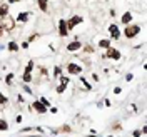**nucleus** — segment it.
Masks as SVG:
<instances>
[{"mask_svg":"<svg viewBox=\"0 0 147 137\" xmlns=\"http://www.w3.org/2000/svg\"><path fill=\"white\" fill-rule=\"evenodd\" d=\"M139 32H141V27H139V25H127L124 29V35L127 38H134Z\"/></svg>","mask_w":147,"mask_h":137,"instance_id":"f257e3e1","label":"nucleus"},{"mask_svg":"<svg viewBox=\"0 0 147 137\" xmlns=\"http://www.w3.org/2000/svg\"><path fill=\"white\" fill-rule=\"evenodd\" d=\"M104 57L112 59V60H119V59L122 57V54L117 50V49H112V47H109V49H105V55H104Z\"/></svg>","mask_w":147,"mask_h":137,"instance_id":"f03ea898","label":"nucleus"},{"mask_svg":"<svg viewBox=\"0 0 147 137\" xmlns=\"http://www.w3.org/2000/svg\"><path fill=\"white\" fill-rule=\"evenodd\" d=\"M67 70H69V74H72V75H79V74H82V67H80L79 64H74V62H69L67 64Z\"/></svg>","mask_w":147,"mask_h":137,"instance_id":"7ed1b4c3","label":"nucleus"},{"mask_svg":"<svg viewBox=\"0 0 147 137\" xmlns=\"http://www.w3.org/2000/svg\"><path fill=\"white\" fill-rule=\"evenodd\" d=\"M80 22H82V17H80V15H74L72 19L69 20V22H65V25H67V30L70 32V30L74 29V27H75L77 23H80Z\"/></svg>","mask_w":147,"mask_h":137,"instance_id":"20e7f679","label":"nucleus"},{"mask_svg":"<svg viewBox=\"0 0 147 137\" xmlns=\"http://www.w3.org/2000/svg\"><path fill=\"white\" fill-rule=\"evenodd\" d=\"M32 109H34L35 112H38V114H45V112H47V107H45L40 100H35V102L32 104Z\"/></svg>","mask_w":147,"mask_h":137,"instance_id":"39448f33","label":"nucleus"},{"mask_svg":"<svg viewBox=\"0 0 147 137\" xmlns=\"http://www.w3.org/2000/svg\"><path fill=\"white\" fill-rule=\"evenodd\" d=\"M109 32H110V35H112V38H115V40L120 37V30H119V27L114 25V23H112V25H109Z\"/></svg>","mask_w":147,"mask_h":137,"instance_id":"423d86ee","label":"nucleus"},{"mask_svg":"<svg viewBox=\"0 0 147 137\" xmlns=\"http://www.w3.org/2000/svg\"><path fill=\"white\" fill-rule=\"evenodd\" d=\"M67 34H69V30H67V25H65V20H60V22H59V35H60V37H65Z\"/></svg>","mask_w":147,"mask_h":137,"instance_id":"0eeeda50","label":"nucleus"},{"mask_svg":"<svg viewBox=\"0 0 147 137\" xmlns=\"http://www.w3.org/2000/svg\"><path fill=\"white\" fill-rule=\"evenodd\" d=\"M30 15H32V13H30V12H20L19 15L15 17V20H17V22H27Z\"/></svg>","mask_w":147,"mask_h":137,"instance_id":"6e6552de","label":"nucleus"},{"mask_svg":"<svg viewBox=\"0 0 147 137\" xmlns=\"http://www.w3.org/2000/svg\"><path fill=\"white\" fill-rule=\"evenodd\" d=\"M80 47H82V42H77L75 40V42H70V44L67 45V50L69 52H74V50H79Z\"/></svg>","mask_w":147,"mask_h":137,"instance_id":"1a4fd4ad","label":"nucleus"},{"mask_svg":"<svg viewBox=\"0 0 147 137\" xmlns=\"http://www.w3.org/2000/svg\"><path fill=\"white\" fill-rule=\"evenodd\" d=\"M7 13H9V7H7V5H2V7H0V22H2V20L7 17Z\"/></svg>","mask_w":147,"mask_h":137,"instance_id":"9d476101","label":"nucleus"},{"mask_svg":"<svg viewBox=\"0 0 147 137\" xmlns=\"http://www.w3.org/2000/svg\"><path fill=\"white\" fill-rule=\"evenodd\" d=\"M130 20H132V13L130 12H125L124 15H122V23H124V25H127Z\"/></svg>","mask_w":147,"mask_h":137,"instance_id":"9b49d317","label":"nucleus"},{"mask_svg":"<svg viewBox=\"0 0 147 137\" xmlns=\"http://www.w3.org/2000/svg\"><path fill=\"white\" fill-rule=\"evenodd\" d=\"M99 45H100L102 49H109V47H110V40H109V38H102V40L99 42Z\"/></svg>","mask_w":147,"mask_h":137,"instance_id":"f8f14e48","label":"nucleus"},{"mask_svg":"<svg viewBox=\"0 0 147 137\" xmlns=\"http://www.w3.org/2000/svg\"><path fill=\"white\" fill-rule=\"evenodd\" d=\"M37 2H38V9H40V10H44V12H47V0H37Z\"/></svg>","mask_w":147,"mask_h":137,"instance_id":"ddd939ff","label":"nucleus"},{"mask_svg":"<svg viewBox=\"0 0 147 137\" xmlns=\"http://www.w3.org/2000/svg\"><path fill=\"white\" fill-rule=\"evenodd\" d=\"M23 82H25V84L32 82V74H30V72H23Z\"/></svg>","mask_w":147,"mask_h":137,"instance_id":"4468645a","label":"nucleus"},{"mask_svg":"<svg viewBox=\"0 0 147 137\" xmlns=\"http://www.w3.org/2000/svg\"><path fill=\"white\" fill-rule=\"evenodd\" d=\"M17 49H19L17 42H9V50L10 52H17Z\"/></svg>","mask_w":147,"mask_h":137,"instance_id":"2eb2a0df","label":"nucleus"},{"mask_svg":"<svg viewBox=\"0 0 147 137\" xmlns=\"http://www.w3.org/2000/svg\"><path fill=\"white\" fill-rule=\"evenodd\" d=\"M0 131H9V124L3 119H0Z\"/></svg>","mask_w":147,"mask_h":137,"instance_id":"dca6fc26","label":"nucleus"},{"mask_svg":"<svg viewBox=\"0 0 147 137\" xmlns=\"http://www.w3.org/2000/svg\"><path fill=\"white\" fill-rule=\"evenodd\" d=\"M12 80H13V74H9V75L5 77V84L7 85H12Z\"/></svg>","mask_w":147,"mask_h":137,"instance_id":"f3484780","label":"nucleus"},{"mask_svg":"<svg viewBox=\"0 0 147 137\" xmlns=\"http://www.w3.org/2000/svg\"><path fill=\"white\" fill-rule=\"evenodd\" d=\"M32 70H34V60H30L25 67V72H32Z\"/></svg>","mask_w":147,"mask_h":137,"instance_id":"a211bd4d","label":"nucleus"},{"mask_svg":"<svg viewBox=\"0 0 147 137\" xmlns=\"http://www.w3.org/2000/svg\"><path fill=\"white\" fill-rule=\"evenodd\" d=\"M60 74H62V69L60 67H55L54 69V77H60Z\"/></svg>","mask_w":147,"mask_h":137,"instance_id":"6ab92c4d","label":"nucleus"},{"mask_svg":"<svg viewBox=\"0 0 147 137\" xmlns=\"http://www.w3.org/2000/svg\"><path fill=\"white\" fill-rule=\"evenodd\" d=\"M38 100H40V102H42V104H44V105H45V107H50V102H48V100H47V99H45V97H40V99H38Z\"/></svg>","mask_w":147,"mask_h":137,"instance_id":"aec40b11","label":"nucleus"},{"mask_svg":"<svg viewBox=\"0 0 147 137\" xmlns=\"http://www.w3.org/2000/svg\"><path fill=\"white\" fill-rule=\"evenodd\" d=\"M3 104H7V97L0 92V105H3Z\"/></svg>","mask_w":147,"mask_h":137,"instance_id":"412c9836","label":"nucleus"},{"mask_svg":"<svg viewBox=\"0 0 147 137\" xmlns=\"http://www.w3.org/2000/svg\"><path fill=\"white\" fill-rule=\"evenodd\" d=\"M60 82L64 84V85H69V82H70V80H69V77H60Z\"/></svg>","mask_w":147,"mask_h":137,"instance_id":"4be33fe9","label":"nucleus"},{"mask_svg":"<svg viewBox=\"0 0 147 137\" xmlns=\"http://www.w3.org/2000/svg\"><path fill=\"white\" fill-rule=\"evenodd\" d=\"M65 87H67V85H64V84H60V85L57 87V92H59V94H62V92L65 90Z\"/></svg>","mask_w":147,"mask_h":137,"instance_id":"5701e85b","label":"nucleus"},{"mask_svg":"<svg viewBox=\"0 0 147 137\" xmlns=\"http://www.w3.org/2000/svg\"><path fill=\"white\" fill-rule=\"evenodd\" d=\"M141 134H142L141 131H134V132H132V135H134V137H141Z\"/></svg>","mask_w":147,"mask_h":137,"instance_id":"b1692460","label":"nucleus"},{"mask_svg":"<svg viewBox=\"0 0 147 137\" xmlns=\"http://www.w3.org/2000/svg\"><path fill=\"white\" fill-rule=\"evenodd\" d=\"M23 90H25V92H29V94H32V90H30V87L27 85V84H25V85H23Z\"/></svg>","mask_w":147,"mask_h":137,"instance_id":"393cba45","label":"nucleus"},{"mask_svg":"<svg viewBox=\"0 0 147 137\" xmlns=\"http://www.w3.org/2000/svg\"><path fill=\"white\" fill-rule=\"evenodd\" d=\"M120 92H122L120 87H115V89H114V94H120Z\"/></svg>","mask_w":147,"mask_h":137,"instance_id":"a878e982","label":"nucleus"},{"mask_svg":"<svg viewBox=\"0 0 147 137\" xmlns=\"http://www.w3.org/2000/svg\"><path fill=\"white\" fill-rule=\"evenodd\" d=\"M92 79H94V80L97 82V80H99V75H97V74H92Z\"/></svg>","mask_w":147,"mask_h":137,"instance_id":"bb28decb","label":"nucleus"},{"mask_svg":"<svg viewBox=\"0 0 147 137\" xmlns=\"http://www.w3.org/2000/svg\"><path fill=\"white\" fill-rule=\"evenodd\" d=\"M10 3H15V2H20V0H9Z\"/></svg>","mask_w":147,"mask_h":137,"instance_id":"cd10ccee","label":"nucleus"},{"mask_svg":"<svg viewBox=\"0 0 147 137\" xmlns=\"http://www.w3.org/2000/svg\"><path fill=\"white\" fill-rule=\"evenodd\" d=\"M2 29H3V27H2V25H0V35H2V34H3V30H2Z\"/></svg>","mask_w":147,"mask_h":137,"instance_id":"c85d7f7f","label":"nucleus"},{"mask_svg":"<svg viewBox=\"0 0 147 137\" xmlns=\"http://www.w3.org/2000/svg\"><path fill=\"white\" fill-rule=\"evenodd\" d=\"M0 82H2V77H0Z\"/></svg>","mask_w":147,"mask_h":137,"instance_id":"c756f323","label":"nucleus"},{"mask_svg":"<svg viewBox=\"0 0 147 137\" xmlns=\"http://www.w3.org/2000/svg\"><path fill=\"white\" fill-rule=\"evenodd\" d=\"M109 137H112V135H109Z\"/></svg>","mask_w":147,"mask_h":137,"instance_id":"7c9ffc66","label":"nucleus"}]
</instances>
